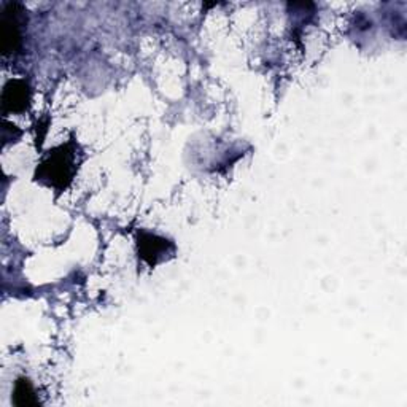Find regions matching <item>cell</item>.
<instances>
[{
  "mask_svg": "<svg viewBox=\"0 0 407 407\" xmlns=\"http://www.w3.org/2000/svg\"><path fill=\"white\" fill-rule=\"evenodd\" d=\"M16 403L19 406H29V404H35L37 403V399L34 398V393L31 390V385L27 384V380H19L18 385H16Z\"/></svg>",
  "mask_w": 407,
  "mask_h": 407,
  "instance_id": "cell-3",
  "label": "cell"
},
{
  "mask_svg": "<svg viewBox=\"0 0 407 407\" xmlns=\"http://www.w3.org/2000/svg\"><path fill=\"white\" fill-rule=\"evenodd\" d=\"M21 10L18 3L8 5L2 13L0 34H2V48L5 54L16 53L21 47Z\"/></svg>",
  "mask_w": 407,
  "mask_h": 407,
  "instance_id": "cell-1",
  "label": "cell"
},
{
  "mask_svg": "<svg viewBox=\"0 0 407 407\" xmlns=\"http://www.w3.org/2000/svg\"><path fill=\"white\" fill-rule=\"evenodd\" d=\"M26 86L19 82H10L3 91V105L7 110H23L27 102V91Z\"/></svg>",
  "mask_w": 407,
  "mask_h": 407,
  "instance_id": "cell-2",
  "label": "cell"
}]
</instances>
